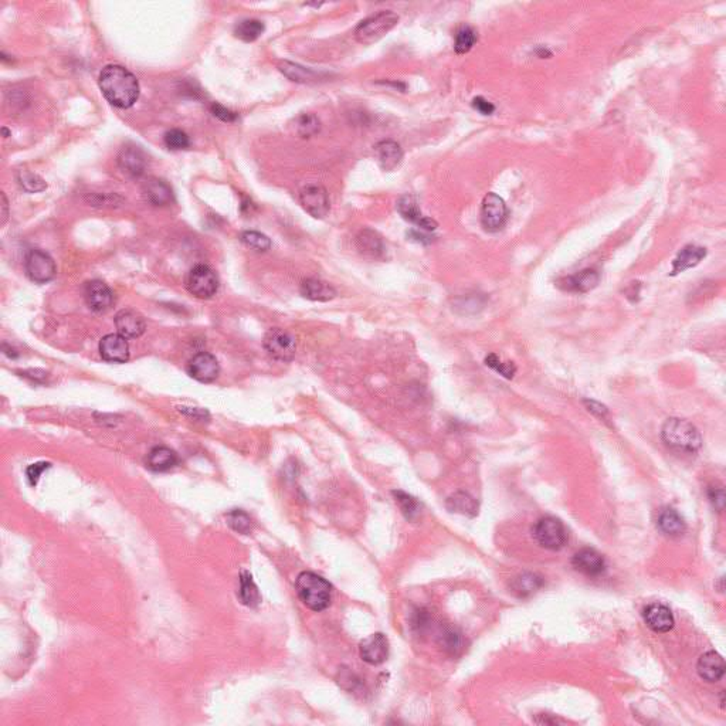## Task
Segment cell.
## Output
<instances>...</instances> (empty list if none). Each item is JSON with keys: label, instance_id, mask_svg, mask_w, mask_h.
<instances>
[{"label": "cell", "instance_id": "7", "mask_svg": "<svg viewBox=\"0 0 726 726\" xmlns=\"http://www.w3.org/2000/svg\"><path fill=\"white\" fill-rule=\"evenodd\" d=\"M24 270L27 277L35 284H45L51 281L57 273L54 260L41 250H30L27 253Z\"/></svg>", "mask_w": 726, "mask_h": 726}, {"label": "cell", "instance_id": "18", "mask_svg": "<svg viewBox=\"0 0 726 726\" xmlns=\"http://www.w3.org/2000/svg\"><path fill=\"white\" fill-rule=\"evenodd\" d=\"M643 617L646 625L656 633H669L670 630L674 629L676 625L670 607L661 603H654L646 607Z\"/></svg>", "mask_w": 726, "mask_h": 726}, {"label": "cell", "instance_id": "41", "mask_svg": "<svg viewBox=\"0 0 726 726\" xmlns=\"http://www.w3.org/2000/svg\"><path fill=\"white\" fill-rule=\"evenodd\" d=\"M163 142L172 150H182V149L189 148V145H190V139H189L187 133L182 129L167 131L163 136Z\"/></svg>", "mask_w": 726, "mask_h": 726}, {"label": "cell", "instance_id": "13", "mask_svg": "<svg viewBox=\"0 0 726 726\" xmlns=\"http://www.w3.org/2000/svg\"><path fill=\"white\" fill-rule=\"evenodd\" d=\"M118 166L129 177H139L146 169V156L139 146L126 145L118 153Z\"/></svg>", "mask_w": 726, "mask_h": 726}, {"label": "cell", "instance_id": "4", "mask_svg": "<svg viewBox=\"0 0 726 726\" xmlns=\"http://www.w3.org/2000/svg\"><path fill=\"white\" fill-rule=\"evenodd\" d=\"M399 23V16L392 10H382L363 21L355 30V38L358 43L369 45L379 41Z\"/></svg>", "mask_w": 726, "mask_h": 726}, {"label": "cell", "instance_id": "1", "mask_svg": "<svg viewBox=\"0 0 726 726\" xmlns=\"http://www.w3.org/2000/svg\"><path fill=\"white\" fill-rule=\"evenodd\" d=\"M98 85L105 99L116 108H131L139 98L136 77L122 65H105L98 77Z\"/></svg>", "mask_w": 726, "mask_h": 726}, {"label": "cell", "instance_id": "23", "mask_svg": "<svg viewBox=\"0 0 726 726\" xmlns=\"http://www.w3.org/2000/svg\"><path fill=\"white\" fill-rule=\"evenodd\" d=\"M707 257V248L695 244H688L681 248L673 261L671 275H677L690 268L697 267Z\"/></svg>", "mask_w": 726, "mask_h": 726}, {"label": "cell", "instance_id": "31", "mask_svg": "<svg viewBox=\"0 0 726 726\" xmlns=\"http://www.w3.org/2000/svg\"><path fill=\"white\" fill-rule=\"evenodd\" d=\"M278 70L287 78H290L291 81H295V82L309 84V82H317L321 78V75L318 72H315L314 70L305 68V67H302L299 64H295V62H291V61H282L278 65Z\"/></svg>", "mask_w": 726, "mask_h": 726}, {"label": "cell", "instance_id": "42", "mask_svg": "<svg viewBox=\"0 0 726 726\" xmlns=\"http://www.w3.org/2000/svg\"><path fill=\"white\" fill-rule=\"evenodd\" d=\"M485 365L490 366L491 369H494L495 372H498L500 375H502L504 378L507 379H512L514 375L517 373V366L512 363V362H502L497 355H488L485 358Z\"/></svg>", "mask_w": 726, "mask_h": 726}, {"label": "cell", "instance_id": "3", "mask_svg": "<svg viewBox=\"0 0 726 726\" xmlns=\"http://www.w3.org/2000/svg\"><path fill=\"white\" fill-rule=\"evenodd\" d=\"M664 443L681 453L694 454L703 446V439L698 429L683 419H669L663 427Z\"/></svg>", "mask_w": 726, "mask_h": 726}, {"label": "cell", "instance_id": "21", "mask_svg": "<svg viewBox=\"0 0 726 726\" xmlns=\"http://www.w3.org/2000/svg\"><path fill=\"white\" fill-rule=\"evenodd\" d=\"M145 199L153 206H166L173 202L172 187L159 177H149L142 185Z\"/></svg>", "mask_w": 726, "mask_h": 726}, {"label": "cell", "instance_id": "24", "mask_svg": "<svg viewBox=\"0 0 726 726\" xmlns=\"http://www.w3.org/2000/svg\"><path fill=\"white\" fill-rule=\"evenodd\" d=\"M697 670L703 680L717 683L725 674V661L717 651H708L700 659Z\"/></svg>", "mask_w": 726, "mask_h": 726}, {"label": "cell", "instance_id": "43", "mask_svg": "<svg viewBox=\"0 0 726 726\" xmlns=\"http://www.w3.org/2000/svg\"><path fill=\"white\" fill-rule=\"evenodd\" d=\"M210 111H211V114H213L216 118H219V119H220V121H223V122H234V121H237V118H238V115H237L236 112H233L231 109H229V108H226V106H223V105H220V104H217V102H213V104H211Z\"/></svg>", "mask_w": 726, "mask_h": 726}, {"label": "cell", "instance_id": "19", "mask_svg": "<svg viewBox=\"0 0 726 726\" xmlns=\"http://www.w3.org/2000/svg\"><path fill=\"white\" fill-rule=\"evenodd\" d=\"M600 281V274L598 270L595 268H586L575 275H571V277H566V278H562L559 281V287L562 290H566V291H572V292H581V294H585V292H589L592 290H595L598 287Z\"/></svg>", "mask_w": 726, "mask_h": 726}, {"label": "cell", "instance_id": "32", "mask_svg": "<svg viewBox=\"0 0 726 726\" xmlns=\"http://www.w3.org/2000/svg\"><path fill=\"white\" fill-rule=\"evenodd\" d=\"M264 23L257 18H246L234 27V35L246 43L255 41L264 33Z\"/></svg>", "mask_w": 726, "mask_h": 726}, {"label": "cell", "instance_id": "34", "mask_svg": "<svg viewBox=\"0 0 726 726\" xmlns=\"http://www.w3.org/2000/svg\"><path fill=\"white\" fill-rule=\"evenodd\" d=\"M392 494H393L395 501L399 505L402 514L406 517V519L414 521L420 514V504L416 501V498H413L412 495H409L403 491H393Z\"/></svg>", "mask_w": 726, "mask_h": 726}, {"label": "cell", "instance_id": "48", "mask_svg": "<svg viewBox=\"0 0 726 726\" xmlns=\"http://www.w3.org/2000/svg\"><path fill=\"white\" fill-rule=\"evenodd\" d=\"M585 403L588 405L589 412L595 413V414H596V416H599L600 419L607 417L609 412H607V409H606L603 405H600V403H598V402H593V400H585Z\"/></svg>", "mask_w": 726, "mask_h": 726}, {"label": "cell", "instance_id": "11", "mask_svg": "<svg viewBox=\"0 0 726 726\" xmlns=\"http://www.w3.org/2000/svg\"><path fill=\"white\" fill-rule=\"evenodd\" d=\"M84 298L89 309L97 314L109 311L114 304V294L111 288L99 280H92L85 284Z\"/></svg>", "mask_w": 726, "mask_h": 726}, {"label": "cell", "instance_id": "39", "mask_svg": "<svg viewBox=\"0 0 726 726\" xmlns=\"http://www.w3.org/2000/svg\"><path fill=\"white\" fill-rule=\"evenodd\" d=\"M321 129V121L314 114H304L297 121V132L302 138H311Z\"/></svg>", "mask_w": 726, "mask_h": 726}, {"label": "cell", "instance_id": "37", "mask_svg": "<svg viewBox=\"0 0 726 726\" xmlns=\"http://www.w3.org/2000/svg\"><path fill=\"white\" fill-rule=\"evenodd\" d=\"M17 182L28 193H37L47 189V183L44 182V179L28 170H20L17 173Z\"/></svg>", "mask_w": 726, "mask_h": 726}, {"label": "cell", "instance_id": "50", "mask_svg": "<svg viewBox=\"0 0 726 726\" xmlns=\"http://www.w3.org/2000/svg\"><path fill=\"white\" fill-rule=\"evenodd\" d=\"M537 54H538V57H539V58H549V57L552 55V53H551L549 50L544 48V47L538 48V50H537Z\"/></svg>", "mask_w": 726, "mask_h": 726}, {"label": "cell", "instance_id": "16", "mask_svg": "<svg viewBox=\"0 0 726 726\" xmlns=\"http://www.w3.org/2000/svg\"><path fill=\"white\" fill-rule=\"evenodd\" d=\"M573 568L586 576H599L606 571V561L595 549L585 548L575 554L572 559Z\"/></svg>", "mask_w": 726, "mask_h": 726}, {"label": "cell", "instance_id": "6", "mask_svg": "<svg viewBox=\"0 0 726 726\" xmlns=\"http://www.w3.org/2000/svg\"><path fill=\"white\" fill-rule=\"evenodd\" d=\"M186 288L196 298L209 299L219 291V278L210 267L199 264L189 271L186 277Z\"/></svg>", "mask_w": 726, "mask_h": 726}, {"label": "cell", "instance_id": "38", "mask_svg": "<svg viewBox=\"0 0 726 726\" xmlns=\"http://www.w3.org/2000/svg\"><path fill=\"white\" fill-rule=\"evenodd\" d=\"M227 524H229V527L233 531H236V532H238L241 535L250 534L251 527H253L251 518L244 511H241V510L230 511L227 514Z\"/></svg>", "mask_w": 726, "mask_h": 726}, {"label": "cell", "instance_id": "26", "mask_svg": "<svg viewBox=\"0 0 726 726\" xmlns=\"http://www.w3.org/2000/svg\"><path fill=\"white\" fill-rule=\"evenodd\" d=\"M177 464V454L167 447H155L146 457V466L149 470L162 473L173 468Z\"/></svg>", "mask_w": 726, "mask_h": 726}, {"label": "cell", "instance_id": "15", "mask_svg": "<svg viewBox=\"0 0 726 726\" xmlns=\"http://www.w3.org/2000/svg\"><path fill=\"white\" fill-rule=\"evenodd\" d=\"M99 353L104 361L123 363L129 359V345L126 338L119 334H109L99 342Z\"/></svg>", "mask_w": 726, "mask_h": 726}, {"label": "cell", "instance_id": "8", "mask_svg": "<svg viewBox=\"0 0 726 726\" xmlns=\"http://www.w3.org/2000/svg\"><path fill=\"white\" fill-rule=\"evenodd\" d=\"M264 349L265 352L281 362H288L295 356V339L291 334L281 328L270 329L264 336Z\"/></svg>", "mask_w": 726, "mask_h": 726}, {"label": "cell", "instance_id": "9", "mask_svg": "<svg viewBox=\"0 0 726 726\" xmlns=\"http://www.w3.org/2000/svg\"><path fill=\"white\" fill-rule=\"evenodd\" d=\"M508 219V209L502 197L495 193L485 194L481 206V224L490 231L495 233L504 229Z\"/></svg>", "mask_w": 726, "mask_h": 726}, {"label": "cell", "instance_id": "17", "mask_svg": "<svg viewBox=\"0 0 726 726\" xmlns=\"http://www.w3.org/2000/svg\"><path fill=\"white\" fill-rule=\"evenodd\" d=\"M115 326L118 329V334L126 339L139 338L146 329L143 317L133 309L119 311L115 315Z\"/></svg>", "mask_w": 726, "mask_h": 726}, {"label": "cell", "instance_id": "46", "mask_svg": "<svg viewBox=\"0 0 726 726\" xmlns=\"http://www.w3.org/2000/svg\"><path fill=\"white\" fill-rule=\"evenodd\" d=\"M708 497H710V501L713 502V505L718 511L724 510V507H725V491H724V488H711L708 491Z\"/></svg>", "mask_w": 726, "mask_h": 726}, {"label": "cell", "instance_id": "10", "mask_svg": "<svg viewBox=\"0 0 726 726\" xmlns=\"http://www.w3.org/2000/svg\"><path fill=\"white\" fill-rule=\"evenodd\" d=\"M299 202L307 213L315 219H324L329 211V196L324 186L308 185L299 193Z\"/></svg>", "mask_w": 726, "mask_h": 726}, {"label": "cell", "instance_id": "49", "mask_svg": "<svg viewBox=\"0 0 726 726\" xmlns=\"http://www.w3.org/2000/svg\"><path fill=\"white\" fill-rule=\"evenodd\" d=\"M0 206H1V224H4L7 220V216H9V203H7L4 193H1V204Z\"/></svg>", "mask_w": 726, "mask_h": 726}, {"label": "cell", "instance_id": "22", "mask_svg": "<svg viewBox=\"0 0 726 726\" xmlns=\"http://www.w3.org/2000/svg\"><path fill=\"white\" fill-rule=\"evenodd\" d=\"M375 150H376V156H378L380 167L386 172L395 170L396 167H399V165L403 160L402 146L396 141H392V139L380 141L379 143H376Z\"/></svg>", "mask_w": 726, "mask_h": 726}, {"label": "cell", "instance_id": "5", "mask_svg": "<svg viewBox=\"0 0 726 726\" xmlns=\"http://www.w3.org/2000/svg\"><path fill=\"white\" fill-rule=\"evenodd\" d=\"M532 532L537 542L548 551H559L568 542V532L565 525L554 517L541 518L535 524Z\"/></svg>", "mask_w": 726, "mask_h": 726}, {"label": "cell", "instance_id": "35", "mask_svg": "<svg viewBox=\"0 0 726 726\" xmlns=\"http://www.w3.org/2000/svg\"><path fill=\"white\" fill-rule=\"evenodd\" d=\"M477 40H478L477 31L470 26H463L456 34V43H454L456 53L457 54L468 53L474 47Z\"/></svg>", "mask_w": 726, "mask_h": 726}, {"label": "cell", "instance_id": "29", "mask_svg": "<svg viewBox=\"0 0 726 726\" xmlns=\"http://www.w3.org/2000/svg\"><path fill=\"white\" fill-rule=\"evenodd\" d=\"M657 524L660 531L669 537H681L687 529L684 518L676 510L671 508L661 511Z\"/></svg>", "mask_w": 726, "mask_h": 726}, {"label": "cell", "instance_id": "12", "mask_svg": "<svg viewBox=\"0 0 726 726\" xmlns=\"http://www.w3.org/2000/svg\"><path fill=\"white\" fill-rule=\"evenodd\" d=\"M189 375L202 383H211L220 373L217 359L209 352H200L194 355L187 366Z\"/></svg>", "mask_w": 726, "mask_h": 726}, {"label": "cell", "instance_id": "45", "mask_svg": "<svg viewBox=\"0 0 726 726\" xmlns=\"http://www.w3.org/2000/svg\"><path fill=\"white\" fill-rule=\"evenodd\" d=\"M473 108L477 109L483 115H491L495 112V105L485 99L484 97H475L473 99Z\"/></svg>", "mask_w": 726, "mask_h": 726}, {"label": "cell", "instance_id": "36", "mask_svg": "<svg viewBox=\"0 0 726 726\" xmlns=\"http://www.w3.org/2000/svg\"><path fill=\"white\" fill-rule=\"evenodd\" d=\"M440 644L449 654H458L463 650L461 633L453 627H447L440 633Z\"/></svg>", "mask_w": 726, "mask_h": 726}, {"label": "cell", "instance_id": "27", "mask_svg": "<svg viewBox=\"0 0 726 726\" xmlns=\"http://www.w3.org/2000/svg\"><path fill=\"white\" fill-rule=\"evenodd\" d=\"M544 586L542 576L531 572H525L514 578L511 583V590L518 598H529L534 593H537Z\"/></svg>", "mask_w": 726, "mask_h": 726}, {"label": "cell", "instance_id": "20", "mask_svg": "<svg viewBox=\"0 0 726 726\" xmlns=\"http://www.w3.org/2000/svg\"><path fill=\"white\" fill-rule=\"evenodd\" d=\"M356 248L361 254L369 258H383L386 254V246L379 233L372 229H363L356 236Z\"/></svg>", "mask_w": 726, "mask_h": 726}, {"label": "cell", "instance_id": "40", "mask_svg": "<svg viewBox=\"0 0 726 726\" xmlns=\"http://www.w3.org/2000/svg\"><path fill=\"white\" fill-rule=\"evenodd\" d=\"M240 238H241V241L247 247H250V248H253L255 251H267V250L271 248V240L265 234H263L260 231H253V230L251 231L250 230L248 231H243Z\"/></svg>", "mask_w": 726, "mask_h": 726}, {"label": "cell", "instance_id": "28", "mask_svg": "<svg viewBox=\"0 0 726 726\" xmlns=\"http://www.w3.org/2000/svg\"><path fill=\"white\" fill-rule=\"evenodd\" d=\"M446 508L450 512L466 515L470 518L478 514V502L467 493H456L450 495L446 501Z\"/></svg>", "mask_w": 726, "mask_h": 726}, {"label": "cell", "instance_id": "30", "mask_svg": "<svg viewBox=\"0 0 726 726\" xmlns=\"http://www.w3.org/2000/svg\"><path fill=\"white\" fill-rule=\"evenodd\" d=\"M237 598L241 605H244L250 609H255L261 603V595L258 592V588L254 583V581L248 572H243L240 575V586H238Z\"/></svg>", "mask_w": 726, "mask_h": 726}, {"label": "cell", "instance_id": "51", "mask_svg": "<svg viewBox=\"0 0 726 726\" xmlns=\"http://www.w3.org/2000/svg\"><path fill=\"white\" fill-rule=\"evenodd\" d=\"M1 133H3V136H4V138L10 136V132L7 131V128H1Z\"/></svg>", "mask_w": 726, "mask_h": 726}, {"label": "cell", "instance_id": "14", "mask_svg": "<svg viewBox=\"0 0 726 726\" xmlns=\"http://www.w3.org/2000/svg\"><path fill=\"white\" fill-rule=\"evenodd\" d=\"M389 642L385 634L376 633L361 643V657L370 666H380L387 660Z\"/></svg>", "mask_w": 726, "mask_h": 726}, {"label": "cell", "instance_id": "47", "mask_svg": "<svg viewBox=\"0 0 726 726\" xmlns=\"http://www.w3.org/2000/svg\"><path fill=\"white\" fill-rule=\"evenodd\" d=\"M180 412L189 417H193L194 420H207L209 419V413L199 407H180Z\"/></svg>", "mask_w": 726, "mask_h": 726}, {"label": "cell", "instance_id": "44", "mask_svg": "<svg viewBox=\"0 0 726 726\" xmlns=\"http://www.w3.org/2000/svg\"><path fill=\"white\" fill-rule=\"evenodd\" d=\"M47 468H50V464H48V463H35V464H31V466L26 470V475H27L28 483H30L33 487H34V485H37V483H38V480H40L41 474H43Z\"/></svg>", "mask_w": 726, "mask_h": 726}, {"label": "cell", "instance_id": "33", "mask_svg": "<svg viewBox=\"0 0 726 726\" xmlns=\"http://www.w3.org/2000/svg\"><path fill=\"white\" fill-rule=\"evenodd\" d=\"M397 211L400 213V216L410 221V223H414L419 226V223L422 221V219L424 217L420 207H419V203L416 200L414 196L412 194H406V196H402L397 202Z\"/></svg>", "mask_w": 726, "mask_h": 726}, {"label": "cell", "instance_id": "25", "mask_svg": "<svg viewBox=\"0 0 726 726\" xmlns=\"http://www.w3.org/2000/svg\"><path fill=\"white\" fill-rule=\"evenodd\" d=\"M301 294L307 299L326 302L336 297V291L332 285L317 278H307L301 284Z\"/></svg>", "mask_w": 726, "mask_h": 726}, {"label": "cell", "instance_id": "2", "mask_svg": "<svg viewBox=\"0 0 726 726\" xmlns=\"http://www.w3.org/2000/svg\"><path fill=\"white\" fill-rule=\"evenodd\" d=\"M299 600L312 612H322L332 600V586L314 572H301L295 581Z\"/></svg>", "mask_w": 726, "mask_h": 726}]
</instances>
